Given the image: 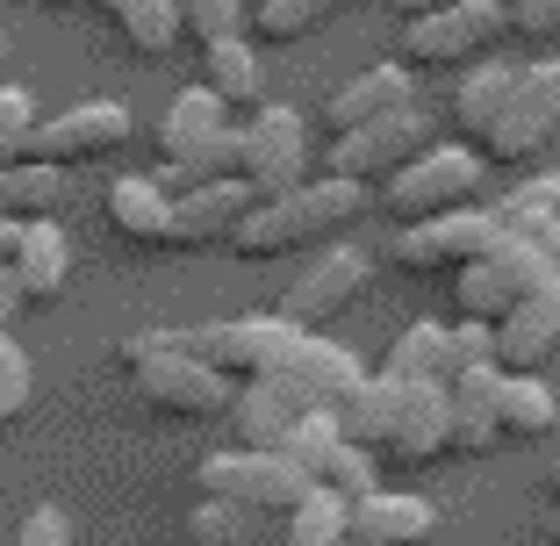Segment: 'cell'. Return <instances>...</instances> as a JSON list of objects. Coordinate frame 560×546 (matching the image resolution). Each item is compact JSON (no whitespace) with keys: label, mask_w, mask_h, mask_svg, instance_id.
I'll return each instance as SVG.
<instances>
[{"label":"cell","mask_w":560,"mask_h":546,"mask_svg":"<svg viewBox=\"0 0 560 546\" xmlns=\"http://www.w3.org/2000/svg\"><path fill=\"white\" fill-rule=\"evenodd\" d=\"M560 281V216L532 223V231H503L481 259L460 266V281H453V302L460 316H481V324H503L525 295Z\"/></svg>","instance_id":"obj_1"},{"label":"cell","mask_w":560,"mask_h":546,"mask_svg":"<svg viewBox=\"0 0 560 546\" xmlns=\"http://www.w3.org/2000/svg\"><path fill=\"white\" fill-rule=\"evenodd\" d=\"M366 209V181H346V173H324V181H302L288 195H266L259 209L231 231V245L245 259H273V252H302L316 237L346 231L352 216Z\"/></svg>","instance_id":"obj_2"},{"label":"cell","mask_w":560,"mask_h":546,"mask_svg":"<svg viewBox=\"0 0 560 546\" xmlns=\"http://www.w3.org/2000/svg\"><path fill=\"white\" fill-rule=\"evenodd\" d=\"M122 367H130L137 396L151 403V410L165 417H223L237 403L231 374L209 360H195V352L180 346V332H137L122 338Z\"/></svg>","instance_id":"obj_3"},{"label":"cell","mask_w":560,"mask_h":546,"mask_svg":"<svg viewBox=\"0 0 560 546\" xmlns=\"http://www.w3.org/2000/svg\"><path fill=\"white\" fill-rule=\"evenodd\" d=\"M201 497H231V503H252L266 518H288L302 497L316 489L310 467H295L288 453H259V446H237V453H209L201 461Z\"/></svg>","instance_id":"obj_4"},{"label":"cell","mask_w":560,"mask_h":546,"mask_svg":"<svg viewBox=\"0 0 560 546\" xmlns=\"http://www.w3.org/2000/svg\"><path fill=\"white\" fill-rule=\"evenodd\" d=\"M503 30H517L511 0H453V8L402 22V58L410 66H475Z\"/></svg>","instance_id":"obj_5"},{"label":"cell","mask_w":560,"mask_h":546,"mask_svg":"<svg viewBox=\"0 0 560 546\" xmlns=\"http://www.w3.org/2000/svg\"><path fill=\"white\" fill-rule=\"evenodd\" d=\"M481 195V159L467 144H424L402 173H388V216L396 223H424V216L467 209Z\"/></svg>","instance_id":"obj_6"},{"label":"cell","mask_w":560,"mask_h":546,"mask_svg":"<svg viewBox=\"0 0 560 546\" xmlns=\"http://www.w3.org/2000/svg\"><path fill=\"white\" fill-rule=\"evenodd\" d=\"M503 237V216L495 201H467V209H445V216H424V223H402L388 259L402 274H445V266H467Z\"/></svg>","instance_id":"obj_7"},{"label":"cell","mask_w":560,"mask_h":546,"mask_svg":"<svg viewBox=\"0 0 560 546\" xmlns=\"http://www.w3.org/2000/svg\"><path fill=\"white\" fill-rule=\"evenodd\" d=\"M180 346L195 352V360L223 367V374H280V367L295 360L302 346V324H288V316H237V324H195V332H180Z\"/></svg>","instance_id":"obj_8"},{"label":"cell","mask_w":560,"mask_h":546,"mask_svg":"<svg viewBox=\"0 0 560 546\" xmlns=\"http://www.w3.org/2000/svg\"><path fill=\"white\" fill-rule=\"evenodd\" d=\"M116 144H130V108L122 101H80V108H66V116L36 123L30 151H22V166H94V159H108Z\"/></svg>","instance_id":"obj_9"},{"label":"cell","mask_w":560,"mask_h":546,"mask_svg":"<svg viewBox=\"0 0 560 546\" xmlns=\"http://www.w3.org/2000/svg\"><path fill=\"white\" fill-rule=\"evenodd\" d=\"M424 144H431V116L417 101H402V108H388V116H374V123L338 137V144H330V173H346V181H388V173H402Z\"/></svg>","instance_id":"obj_10"},{"label":"cell","mask_w":560,"mask_h":546,"mask_svg":"<svg viewBox=\"0 0 560 546\" xmlns=\"http://www.w3.org/2000/svg\"><path fill=\"white\" fill-rule=\"evenodd\" d=\"M366 252L360 245H330V252H316L310 266H302L295 281H288V295H280V316L288 324H302V332H316V324H330L338 310H352V295L366 288Z\"/></svg>","instance_id":"obj_11"},{"label":"cell","mask_w":560,"mask_h":546,"mask_svg":"<svg viewBox=\"0 0 560 546\" xmlns=\"http://www.w3.org/2000/svg\"><path fill=\"white\" fill-rule=\"evenodd\" d=\"M553 130H560V58H539V66L517 72L511 108H503V123L489 130V159L517 166V159H532Z\"/></svg>","instance_id":"obj_12"},{"label":"cell","mask_w":560,"mask_h":546,"mask_svg":"<svg viewBox=\"0 0 560 546\" xmlns=\"http://www.w3.org/2000/svg\"><path fill=\"white\" fill-rule=\"evenodd\" d=\"M245 181L259 187V201L310 181V130H302V108H259V116L245 123Z\"/></svg>","instance_id":"obj_13"},{"label":"cell","mask_w":560,"mask_h":546,"mask_svg":"<svg viewBox=\"0 0 560 546\" xmlns=\"http://www.w3.org/2000/svg\"><path fill=\"white\" fill-rule=\"evenodd\" d=\"M310 410H324V396H316L302 374H259V381H245L237 388V403H231V417H237V431H245V446H259V453H280V439L302 425ZM338 410V403H330Z\"/></svg>","instance_id":"obj_14"},{"label":"cell","mask_w":560,"mask_h":546,"mask_svg":"<svg viewBox=\"0 0 560 546\" xmlns=\"http://www.w3.org/2000/svg\"><path fill=\"white\" fill-rule=\"evenodd\" d=\"M259 209V187L245 173H223V181L180 187V209H173V245H231V231Z\"/></svg>","instance_id":"obj_15"},{"label":"cell","mask_w":560,"mask_h":546,"mask_svg":"<svg viewBox=\"0 0 560 546\" xmlns=\"http://www.w3.org/2000/svg\"><path fill=\"white\" fill-rule=\"evenodd\" d=\"M453 453V381H402V425L388 439L396 467H424Z\"/></svg>","instance_id":"obj_16"},{"label":"cell","mask_w":560,"mask_h":546,"mask_svg":"<svg viewBox=\"0 0 560 546\" xmlns=\"http://www.w3.org/2000/svg\"><path fill=\"white\" fill-rule=\"evenodd\" d=\"M101 209H108V231H122L130 245H173V209L180 195L159 181V173H116L101 187Z\"/></svg>","instance_id":"obj_17"},{"label":"cell","mask_w":560,"mask_h":546,"mask_svg":"<svg viewBox=\"0 0 560 546\" xmlns=\"http://www.w3.org/2000/svg\"><path fill=\"white\" fill-rule=\"evenodd\" d=\"M223 108H231V101L215 94L209 80H201V86H180V94L165 101V116H159V159H165V166H187L195 151L223 144V137H231Z\"/></svg>","instance_id":"obj_18"},{"label":"cell","mask_w":560,"mask_h":546,"mask_svg":"<svg viewBox=\"0 0 560 546\" xmlns=\"http://www.w3.org/2000/svg\"><path fill=\"white\" fill-rule=\"evenodd\" d=\"M495 352H503L511 374H539V367L553 360L560 352V281L539 288V295H525L503 324H495Z\"/></svg>","instance_id":"obj_19"},{"label":"cell","mask_w":560,"mask_h":546,"mask_svg":"<svg viewBox=\"0 0 560 546\" xmlns=\"http://www.w3.org/2000/svg\"><path fill=\"white\" fill-rule=\"evenodd\" d=\"M439 532V511L424 497H396V489H374V497L352 503V539L360 546H424Z\"/></svg>","instance_id":"obj_20"},{"label":"cell","mask_w":560,"mask_h":546,"mask_svg":"<svg viewBox=\"0 0 560 546\" xmlns=\"http://www.w3.org/2000/svg\"><path fill=\"white\" fill-rule=\"evenodd\" d=\"M402 101H417L410 72H402V66H366V72H352V80L330 94L324 123L346 137V130H360V123H374V116H388V108H402Z\"/></svg>","instance_id":"obj_21"},{"label":"cell","mask_w":560,"mask_h":546,"mask_svg":"<svg viewBox=\"0 0 560 546\" xmlns=\"http://www.w3.org/2000/svg\"><path fill=\"white\" fill-rule=\"evenodd\" d=\"M15 274H22V288H30V302H50L58 288L72 281V237L58 231L50 216H30V223H22Z\"/></svg>","instance_id":"obj_22"},{"label":"cell","mask_w":560,"mask_h":546,"mask_svg":"<svg viewBox=\"0 0 560 546\" xmlns=\"http://www.w3.org/2000/svg\"><path fill=\"white\" fill-rule=\"evenodd\" d=\"M94 8L122 30V44H130L137 58H165V50L187 36L180 0H94Z\"/></svg>","instance_id":"obj_23"},{"label":"cell","mask_w":560,"mask_h":546,"mask_svg":"<svg viewBox=\"0 0 560 546\" xmlns=\"http://www.w3.org/2000/svg\"><path fill=\"white\" fill-rule=\"evenodd\" d=\"M338 417H346V439L388 453V439H396V425H402V381L396 374H366L360 388L338 403Z\"/></svg>","instance_id":"obj_24"},{"label":"cell","mask_w":560,"mask_h":546,"mask_svg":"<svg viewBox=\"0 0 560 546\" xmlns=\"http://www.w3.org/2000/svg\"><path fill=\"white\" fill-rule=\"evenodd\" d=\"M517 72L525 66H495V58H481V66L460 80V94H453V123L489 144V130L503 123V108H511V94H517Z\"/></svg>","instance_id":"obj_25"},{"label":"cell","mask_w":560,"mask_h":546,"mask_svg":"<svg viewBox=\"0 0 560 546\" xmlns=\"http://www.w3.org/2000/svg\"><path fill=\"white\" fill-rule=\"evenodd\" d=\"M288 374H302L324 403H346L352 388L366 381V367H360V352H346V346H330V338L302 332V346H295V360H288Z\"/></svg>","instance_id":"obj_26"},{"label":"cell","mask_w":560,"mask_h":546,"mask_svg":"<svg viewBox=\"0 0 560 546\" xmlns=\"http://www.w3.org/2000/svg\"><path fill=\"white\" fill-rule=\"evenodd\" d=\"M201 80L231 101V108H252V101H259V86H266L259 50H252L245 36H215V44H201Z\"/></svg>","instance_id":"obj_27"},{"label":"cell","mask_w":560,"mask_h":546,"mask_svg":"<svg viewBox=\"0 0 560 546\" xmlns=\"http://www.w3.org/2000/svg\"><path fill=\"white\" fill-rule=\"evenodd\" d=\"M187 539H195V546H266L273 532H266V511H252V503L201 497L195 518H187Z\"/></svg>","instance_id":"obj_28"},{"label":"cell","mask_w":560,"mask_h":546,"mask_svg":"<svg viewBox=\"0 0 560 546\" xmlns=\"http://www.w3.org/2000/svg\"><path fill=\"white\" fill-rule=\"evenodd\" d=\"M381 374L396 381H453V332L445 324H410V332L388 346V367Z\"/></svg>","instance_id":"obj_29"},{"label":"cell","mask_w":560,"mask_h":546,"mask_svg":"<svg viewBox=\"0 0 560 546\" xmlns=\"http://www.w3.org/2000/svg\"><path fill=\"white\" fill-rule=\"evenodd\" d=\"M280 539H295V546H330V539H352V497H338V489H324V481H316L310 497H302L295 511L280 518Z\"/></svg>","instance_id":"obj_30"},{"label":"cell","mask_w":560,"mask_h":546,"mask_svg":"<svg viewBox=\"0 0 560 546\" xmlns=\"http://www.w3.org/2000/svg\"><path fill=\"white\" fill-rule=\"evenodd\" d=\"M560 425V396L539 374H503V439H546Z\"/></svg>","instance_id":"obj_31"},{"label":"cell","mask_w":560,"mask_h":546,"mask_svg":"<svg viewBox=\"0 0 560 546\" xmlns=\"http://www.w3.org/2000/svg\"><path fill=\"white\" fill-rule=\"evenodd\" d=\"M66 201L58 166H0V216H50Z\"/></svg>","instance_id":"obj_32"},{"label":"cell","mask_w":560,"mask_h":546,"mask_svg":"<svg viewBox=\"0 0 560 546\" xmlns=\"http://www.w3.org/2000/svg\"><path fill=\"white\" fill-rule=\"evenodd\" d=\"M338 8H352V0H259V15H252V30L266 36V44H295V36L324 30Z\"/></svg>","instance_id":"obj_33"},{"label":"cell","mask_w":560,"mask_h":546,"mask_svg":"<svg viewBox=\"0 0 560 546\" xmlns=\"http://www.w3.org/2000/svg\"><path fill=\"white\" fill-rule=\"evenodd\" d=\"M316 481L324 489H338V497H374V481H381V467H374V446H360V439H338V446L316 461Z\"/></svg>","instance_id":"obj_34"},{"label":"cell","mask_w":560,"mask_h":546,"mask_svg":"<svg viewBox=\"0 0 560 546\" xmlns=\"http://www.w3.org/2000/svg\"><path fill=\"white\" fill-rule=\"evenodd\" d=\"M36 123H44V116H36V94L15 86V80H0V166H22Z\"/></svg>","instance_id":"obj_35"},{"label":"cell","mask_w":560,"mask_h":546,"mask_svg":"<svg viewBox=\"0 0 560 546\" xmlns=\"http://www.w3.org/2000/svg\"><path fill=\"white\" fill-rule=\"evenodd\" d=\"M495 216H503V231H532V223L560 216V173H532L525 187H511L495 201Z\"/></svg>","instance_id":"obj_36"},{"label":"cell","mask_w":560,"mask_h":546,"mask_svg":"<svg viewBox=\"0 0 560 546\" xmlns=\"http://www.w3.org/2000/svg\"><path fill=\"white\" fill-rule=\"evenodd\" d=\"M338 439H346V417H338V410L324 403V410H310L295 431H288V439H280V453H288L295 467H310V475H316V461H324V453L338 446Z\"/></svg>","instance_id":"obj_37"},{"label":"cell","mask_w":560,"mask_h":546,"mask_svg":"<svg viewBox=\"0 0 560 546\" xmlns=\"http://www.w3.org/2000/svg\"><path fill=\"white\" fill-rule=\"evenodd\" d=\"M22 410H30V352L0 332V431L15 425Z\"/></svg>","instance_id":"obj_38"},{"label":"cell","mask_w":560,"mask_h":546,"mask_svg":"<svg viewBox=\"0 0 560 546\" xmlns=\"http://www.w3.org/2000/svg\"><path fill=\"white\" fill-rule=\"evenodd\" d=\"M187 36L215 44V36H245V0H180Z\"/></svg>","instance_id":"obj_39"},{"label":"cell","mask_w":560,"mask_h":546,"mask_svg":"<svg viewBox=\"0 0 560 546\" xmlns=\"http://www.w3.org/2000/svg\"><path fill=\"white\" fill-rule=\"evenodd\" d=\"M15 546H72V518L58 511V503H36L15 525Z\"/></svg>","instance_id":"obj_40"},{"label":"cell","mask_w":560,"mask_h":546,"mask_svg":"<svg viewBox=\"0 0 560 546\" xmlns=\"http://www.w3.org/2000/svg\"><path fill=\"white\" fill-rule=\"evenodd\" d=\"M511 22L525 36H553L560 30V0H511Z\"/></svg>","instance_id":"obj_41"},{"label":"cell","mask_w":560,"mask_h":546,"mask_svg":"<svg viewBox=\"0 0 560 546\" xmlns=\"http://www.w3.org/2000/svg\"><path fill=\"white\" fill-rule=\"evenodd\" d=\"M22 302H30V288H22V274H15V259L0 266V332H8V324H15V310Z\"/></svg>","instance_id":"obj_42"},{"label":"cell","mask_w":560,"mask_h":546,"mask_svg":"<svg viewBox=\"0 0 560 546\" xmlns=\"http://www.w3.org/2000/svg\"><path fill=\"white\" fill-rule=\"evenodd\" d=\"M22 223H30V216H0V266L22 252Z\"/></svg>","instance_id":"obj_43"},{"label":"cell","mask_w":560,"mask_h":546,"mask_svg":"<svg viewBox=\"0 0 560 546\" xmlns=\"http://www.w3.org/2000/svg\"><path fill=\"white\" fill-rule=\"evenodd\" d=\"M396 8H402V22H410V15H431V8H453V0H396Z\"/></svg>","instance_id":"obj_44"},{"label":"cell","mask_w":560,"mask_h":546,"mask_svg":"<svg viewBox=\"0 0 560 546\" xmlns=\"http://www.w3.org/2000/svg\"><path fill=\"white\" fill-rule=\"evenodd\" d=\"M266 546H295V539H280V532H273V539H266ZM330 546H360V539H330Z\"/></svg>","instance_id":"obj_45"},{"label":"cell","mask_w":560,"mask_h":546,"mask_svg":"<svg viewBox=\"0 0 560 546\" xmlns=\"http://www.w3.org/2000/svg\"><path fill=\"white\" fill-rule=\"evenodd\" d=\"M553 539H560V503H553Z\"/></svg>","instance_id":"obj_46"},{"label":"cell","mask_w":560,"mask_h":546,"mask_svg":"<svg viewBox=\"0 0 560 546\" xmlns=\"http://www.w3.org/2000/svg\"><path fill=\"white\" fill-rule=\"evenodd\" d=\"M0 66H8V36H0Z\"/></svg>","instance_id":"obj_47"},{"label":"cell","mask_w":560,"mask_h":546,"mask_svg":"<svg viewBox=\"0 0 560 546\" xmlns=\"http://www.w3.org/2000/svg\"><path fill=\"white\" fill-rule=\"evenodd\" d=\"M44 8H66V0H44Z\"/></svg>","instance_id":"obj_48"},{"label":"cell","mask_w":560,"mask_h":546,"mask_svg":"<svg viewBox=\"0 0 560 546\" xmlns=\"http://www.w3.org/2000/svg\"><path fill=\"white\" fill-rule=\"evenodd\" d=\"M553 481H560V467H553Z\"/></svg>","instance_id":"obj_49"}]
</instances>
